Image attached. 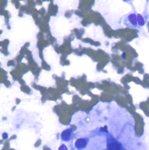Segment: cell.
<instances>
[{
  "label": "cell",
  "mask_w": 149,
  "mask_h": 150,
  "mask_svg": "<svg viewBox=\"0 0 149 150\" xmlns=\"http://www.w3.org/2000/svg\"><path fill=\"white\" fill-rule=\"evenodd\" d=\"M107 150H123L121 144L116 140L109 139L107 141Z\"/></svg>",
  "instance_id": "7a4b0ae2"
},
{
  "label": "cell",
  "mask_w": 149,
  "mask_h": 150,
  "mask_svg": "<svg viewBox=\"0 0 149 150\" xmlns=\"http://www.w3.org/2000/svg\"><path fill=\"white\" fill-rule=\"evenodd\" d=\"M8 134H7V133H3V139H4V140H5V139H7V138H8Z\"/></svg>",
  "instance_id": "52a82bcc"
},
{
  "label": "cell",
  "mask_w": 149,
  "mask_h": 150,
  "mask_svg": "<svg viewBox=\"0 0 149 150\" xmlns=\"http://www.w3.org/2000/svg\"><path fill=\"white\" fill-rule=\"evenodd\" d=\"M73 131L70 128H68L62 131L61 133V139L62 141L65 142L69 141L72 137Z\"/></svg>",
  "instance_id": "277c9868"
},
{
  "label": "cell",
  "mask_w": 149,
  "mask_h": 150,
  "mask_svg": "<svg viewBox=\"0 0 149 150\" xmlns=\"http://www.w3.org/2000/svg\"><path fill=\"white\" fill-rule=\"evenodd\" d=\"M123 150H126V149H123Z\"/></svg>",
  "instance_id": "ba28073f"
},
{
  "label": "cell",
  "mask_w": 149,
  "mask_h": 150,
  "mask_svg": "<svg viewBox=\"0 0 149 150\" xmlns=\"http://www.w3.org/2000/svg\"><path fill=\"white\" fill-rule=\"evenodd\" d=\"M58 150H68V149L65 144H62L59 147Z\"/></svg>",
  "instance_id": "8992f818"
},
{
  "label": "cell",
  "mask_w": 149,
  "mask_h": 150,
  "mask_svg": "<svg viewBox=\"0 0 149 150\" xmlns=\"http://www.w3.org/2000/svg\"><path fill=\"white\" fill-rule=\"evenodd\" d=\"M89 142V139L87 138H80L76 140L74 147L78 150H83L86 148Z\"/></svg>",
  "instance_id": "3957f363"
},
{
  "label": "cell",
  "mask_w": 149,
  "mask_h": 150,
  "mask_svg": "<svg viewBox=\"0 0 149 150\" xmlns=\"http://www.w3.org/2000/svg\"><path fill=\"white\" fill-rule=\"evenodd\" d=\"M126 20L125 25L130 28H137L138 27V22H137V15L135 13H132L129 14Z\"/></svg>",
  "instance_id": "6da1fadb"
},
{
  "label": "cell",
  "mask_w": 149,
  "mask_h": 150,
  "mask_svg": "<svg viewBox=\"0 0 149 150\" xmlns=\"http://www.w3.org/2000/svg\"><path fill=\"white\" fill-rule=\"evenodd\" d=\"M137 22H138V25L140 26H142L145 24V21L143 18V17H142V15H141L140 14H137Z\"/></svg>",
  "instance_id": "5b68a950"
}]
</instances>
